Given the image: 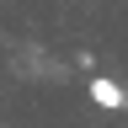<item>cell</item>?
I'll list each match as a JSON object with an SVG mask.
<instances>
[{"label": "cell", "instance_id": "1", "mask_svg": "<svg viewBox=\"0 0 128 128\" xmlns=\"http://www.w3.org/2000/svg\"><path fill=\"white\" fill-rule=\"evenodd\" d=\"M91 102H96V107H107V112H118V107H128V91L118 86V80L96 75V80H91Z\"/></svg>", "mask_w": 128, "mask_h": 128}]
</instances>
